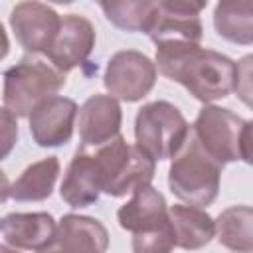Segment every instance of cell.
<instances>
[{
    "label": "cell",
    "mask_w": 253,
    "mask_h": 253,
    "mask_svg": "<svg viewBox=\"0 0 253 253\" xmlns=\"http://www.w3.org/2000/svg\"><path fill=\"white\" fill-rule=\"evenodd\" d=\"M156 71L184 85L202 103H213L235 91L237 63L213 49L190 42L156 43Z\"/></svg>",
    "instance_id": "obj_1"
},
{
    "label": "cell",
    "mask_w": 253,
    "mask_h": 253,
    "mask_svg": "<svg viewBox=\"0 0 253 253\" xmlns=\"http://www.w3.org/2000/svg\"><path fill=\"white\" fill-rule=\"evenodd\" d=\"M221 168L223 166L204 150L190 128L168 170L170 192L192 208H206L213 204L219 194Z\"/></svg>",
    "instance_id": "obj_2"
},
{
    "label": "cell",
    "mask_w": 253,
    "mask_h": 253,
    "mask_svg": "<svg viewBox=\"0 0 253 253\" xmlns=\"http://www.w3.org/2000/svg\"><path fill=\"white\" fill-rule=\"evenodd\" d=\"M204 150L221 166L227 162H251V121L229 109L206 105L190 126Z\"/></svg>",
    "instance_id": "obj_3"
},
{
    "label": "cell",
    "mask_w": 253,
    "mask_h": 253,
    "mask_svg": "<svg viewBox=\"0 0 253 253\" xmlns=\"http://www.w3.org/2000/svg\"><path fill=\"white\" fill-rule=\"evenodd\" d=\"M65 85V75L40 55L26 53L4 71L2 99L14 117H30L36 105L55 97Z\"/></svg>",
    "instance_id": "obj_4"
},
{
    "label": "cell",
    "mask_w": 253,
    "mask_h": 253,
    "mask_svg": "<svg viewBox=\"0 0 253 253\" xmlns=\"http://www.w3.org/2000/svg\"><path fill=\"white\" fill-rule=\"evenodd\" d=\"M95 160L101 170L103 192L111 198H123L136 188L148 186L156 170V162L136 144H128L121 134L99 146Z\"/></svg>",
    "instance_id": "obj_5"
},
{
    "label": "cell",
    "mask_w": 253,
    "mask_h": 253,
    "mask_svg": "<svg viewBox=\"0 0 253 253\" xmlns=\"http://www.w3.org/2000/svg\"><path fill=\"white\" fill-rule=\"evenodd\" d=\"M190 125L178 107L168 101H152L138 109L134 119V138L136 146L146 152L154 162L168 160L178 154Z\"/></svg>",
    "instance_id": "obj_6"
},
{
    "label": "cell",
    "mask_w": 253,
    "mask_h": 253,
    "mask_svg": "<svg viewBox=\"0 0 253 253\" xmlns=\"http://www.w3.org/2000/svg\"><path fill=\"white\" fill-rule=\"evenodd\" d=\"M156 77V65L148 55L136 49H123L109 59L103 85L113 99L134 103L152 91Z\"/></svg>",
    "instance_id": "obj_7"
},
{
    "label": "cell",
    "mask_w": 253,
    "mask_h": 253,
    "mask_svg": "<svg viewBox=\"0 0 253 253\" xmlns=\"http://www.w3.org/2000/svg\"><path fill=\"white\" fill-rule=\"evenodd\" d=\"M208 6V2H192V0H160L154 6V14L148 26V38L154 43L160 42H190L200 43L204 38V28L200 20V12Z\"/></svg>",
    "instance_id": "obj_8"
},
{
    "label": "cell",
    "mask_w": 253,
    "mask_h": 253,
    "mask_svg": "<svg viewBox=\"0 0 253 253\" xmlns=\"http://www.w3.org/2000/svg\"><path fill=\"white\" fill-rule=\"evenodd\" d=\"M95 28L85 16L65 14L61 18L59 32L45 51V57L59 73L65 75L87 61L95 47Z\"/></svg>",
    "instance_id": "obj_9"
},
{
    "label": "cell",
    "mask_w": 253,
    "mask_h": 253,
    "mask_svg": "<svg viewBox=\"0 0 253 253\" xmlns=\"http://www.w3.org/2000/svg\"><path fill=\"white\" fill-rule=\"evenodd\" d=\"M61 16L42 2H20L10 12V26L18 43L30 53H45L59 32Z\"/></svg>",
    "instance_id": "obj_10"
},
{
    "label": "cell",
    "mask_w": 253,
    "mask_h": 253,
    "mask_svg": "<svg viewBox=\"0 0 253 253\" xmlns=\"http://www.w3.org/2000/svg\"><path fill=\"white\" fill-rule=\"evenodd\" d=\"M79 107L69 97H49L30 113V132L38 146L55 148L71 140Z\"/></svg>",
    "instance_id": "obj_11"
},
{
    "label": "cell",
    "mask_w": 253,
    "mask_h": 253,
    "mask_svg": "<svg viewBox=\"0 0 253 253\" xmlns=\"http://www.w3.org/2000/svg\"><path fill=\"white\" fill-rule=\"evenodd\" d=\"M107 247L109 231L99 219L67 213L55 225L49 243L36 253H105Z\"/></svg>",
    "instance_id": "obj_12"
},
{
    "label": "cell",
    "mask_w": 253,
    "mask_h": 253,
    "mask_svg": "<svg viewBox=\"0 0 253 253\" xmlns=\"http://www.w3.org/2000/svg\"><path fill=\"white\" fill-rule=\"evenodd\" d=\"M123 111L117 99L111 95L95 93L91 95L77 113V128L81 138V148L103 146L121 134Z\"/></svg>",
    "instance_id": "obj_13"
},
{
    "label": "cell",
    "mask_w": 253,
    "mask_h": 253,
    "mask_svg": "<svg viewBox=\"0 0 253 253\" xmlns=\"http://www.w3.org/2000/svg\"><path fill=\"white\" fill-rule=\"evenodd\" d=\"M101 192L103 182L95 154H89L83 148H79L63 176L59 188L61 200L71 208H87L99 200Z\"/></svg>",
    "instance_id": "obj_14"
},
{
    "label": "cell",
    "mask_w": 253,
    "mask_h": 253,
    "mask_svg": "<svg viewBox=\"0 0 253 253\" xmlns=\"http://www.w3.org/2000/svg\"><path fill=\"white\" fill-rule=\"evenodd\" d=\"M117 219L123 229L134 235L140 231H150L168 221L170 217L164 196L148 184L132 192V198L119 208Z\"/></svg>",
    "instance_id": "obj_15"
},
{
    "label": "cell",
    "mask_w": 253,
    "mask_h": 253,
    "mask_svg": "<svg viewBox=\"0 0 253 253\" xmlns=\"http://www.w3.org/2000/svg\"><path fill=\"white\" fill-rule=\"evenodd\" d=\"M53 231L55 219L47 211L8 213L0 217V233L14 249L40 251L49 243Z\"/></svg>",
    "instance_id": "obj_16"
},
{
    "label": "cell",
    "mask_w": 253,
    "mask_h": 253,
    "mask_svg": "<svg viewBox=\"0 0 253 253\" xmlns=\"http://www.w3.org/2000/svg\"><path fill=\"white\" fill-rule=\"evenodd\" d=\"M168 217L174 227L176 247L196 251L206 247L215 237V221L202 208L176 204L168 208Z\"/></svg>",
    "instance_id": "obj_17"
},
{
    "label": "cell",
    "mask_w": 253,
    "mask_h": 253,
    "mask_svg": "<svg viewBox=\"0 0 253 253\" xmlns=\"http://www.w3.org/2000/svg\"><path fill=\"white\" fill-rule=\"evenodd\" d=\"M57 156L42 158L30 164L14 184H10V198L16 202H43L51 196L59 176Z\"/></svg>",
    "instance_id": "obj_18"
},
{
    "label": "cell",
    "mask_w": 253,
    "mask_h": 253,
    "mask_svg": "<svg viewBox=\"0 0 253 253\" xmlns=\"http://www.w3.org/2000/svg\"><path fill=\"white\" fill-rule=\"evenodd\" d=\"M213 28L219 38L249 45L253 42V2L251 0H227L219 2L213 10Z\"/></svg>",
    "instance_id": "obj_19"
},
{
    "label": "cell",
    "mask_w": 253,
    "mask_h": 253,
    "mask_svg": "<svg viewBox=\"0 0 253 253\" xmlns=\"http://www.w3.org/2000/svg\"><path fill=\"white\" fill-rule=\"evenodd\" d=\"M217 241L235 251L251 253L253 251V210L249 206H231L223 210L215 219Z\"/></svg>",
    "instance_id": "obj_20"
},
{
    "label": "cell",
    "mask_w": 253,
    "mask_h": 253,
    "mask_svg": "<svg viewBox=\"0 0 253 253\" xmlns=\"http://www.w3.org/2000/svg\"><path fill=\"white\" fill-rule=\"evenodd\" d=\"M156 2L136 0V2H101V10L105 12L107 20L125 30V32H148Z\"/></svg>",
    "instance_id": "obj_21"
},
{
    "label": "cell",
    "mask_w": 253,
    "mask_h": 253,
    "mask_svg": "<svg viewBox=\"0 0 253 253\" xmlns=\"http://www.w3.org/2000/svg\"><path fill=\"white\" fill-rule=\"evenodd\" d=\"M174 247L176 235L170 219L150 231H140L132 235V253H172Z\"/></svg>",
    "instance_id": "obj_22"
},
{
    "label": "cell",
    "mask_w": 253,
    "mask_h": 253,
    "mask_svg": "<svg viewBox=\"0 0 253 253\" xmlns=\"http://www.w3.org/2000/svg\"><path fill=\"white\" fill-rule=\"evenodd\" d=\"M16 142H18V121L6 107H0V160L14 150Z\"/></svg>",
    "instance_id": "obj_23"
},
{
    "label": "cell",
    "mask_w": 253,
    "mask_h": 253,
    "mask_svg": "<svg viewBox=\"0 0 253 253\" xmlns=\"http://www.w3.org/2000/svg\"><path fill=\"white\" fill-rule=\"evenodd\" d=\"M8 51H10V40H8V34L4 30L2 22H0V61L8 55Z\"/></svg>",
    "instance_id": "obj_24"
},
{
    "label": "cell",
    "mask_w": 253,
    "mask_h": 253,
    "mask_svg": "<svg viewBox=\"0 0 253 253\" xmlns=\"http://www.w3.org/2000/svg\"><path fill=\"white\" fill-rule=\"evenodd\" d=\"M8 198H10V182L8 176L0 170V204H4Z\"/></svg>",
    "instance_id": "obj_25"
},
{
    "label": "cell",
    "mask_w": 253,
    "mask_h": 253,
    "mask_svg": "<svg viewBox=\"0 0 253 253\" xmlns=\"http://www.w3.org/2000/svg\"><path fill=\"white\" fill-rule=\"evenodd\" d=\"M0 253H18L14 247H8V245H0Z\"/></svg>",
    "instance_id": "obj_26"
}]
</instances>
